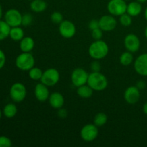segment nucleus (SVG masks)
Listing matches in <instances>:
<instances>
[{"label": "nucleus", "instance_id": "nucleus-7", "mask_svg": "<svg viewBox=\"0 0 147 147\" xmlns=\"http://www.w3.org/2000/svg\"><path fill=\"white\" fill-rule=\"evenodd\" d=\"M94 123H88L80 130V137L84 142H91L98 136V129Z\"/></svg>", "mask_w": 147, "mask_h": 147}, {"label": "nucleus", "instance_id": "nucleus-29", "mask_svg": "<svg viewBox=\"0 0 147 147\" xmlns=\"http://www.w3.org/2000/svg\"><path fill=\"white\" fill-rule=\"evenodd\" d=\"M50 19H51V21L53 23L57 24H60L64 20H63V14H62V13L59 12V11H54L50 16Z\"/></svg>", "mask_w": 147, "mask_h": 147}, {"label": "nucleus", "instance_id": "nucleus-1", "mask_svg": "<svg viewBox=\"0 0 147 147\" xmlns=\"http://www.w3.org/2000/svg\"><path fill=\"white\" fill-rule=\"evenodd\" d=\"M109 52V47L103 40H95L88 47V54L93 60H100L105 58Z\"/></svg>", "mask_w": 147, "mask_h": 147}, {"label": "nucleus", "instance_id": "nucleus-20", "mask_svg": "<svg viewBox=\"0 0 147 147\" xmlns=\"http://www.w3.org/2000/svg\"><path fill=\"white\" fill-rule=\"evenodd\" d=\"M94 90L88 84L83 85L80 87L77 88V94L79 97L82 98H89L93 96Z\"/></svg>", "mask_w": 147, "mask_h": 147}, {"label": "nucleus", "instance_id": "nucleus-32", "mask_svg": "<svg viewBox=\"0 0 147 147\" xmlns=\"http://www.w3.org/2000/svg\"><path fill=\"white\" fill-rule=\"evenodd\" d=\"M90 70L92 72H100L101 70V65L100 62L97 60H94L90 64Z\"/></svg>", "mask_w": 147, "mask_h": 147}, {"label": "nucleus", "instance_id": "nucleus-4", "mask_svg": "<svg viewBox=\"0 0 147 147\" xmlns=\"http://www.w3.org/2000/svg\"><path fill=\"white\" fill-rule=\"evenodd\" d=\"M9 96L11 100L15 103H21L27 96V88L22 83H14L9 89Z\"/></svg>", "mask_w": 147, "mask_h": 147}, {"label": "nucleus", "instance_id": "nucleus-10", "mask_svg": "<svg viewBox=\"0 0 147 147\" xmlns=\"http://www.w3.org/2000/svg\"><path fill=\"white\" fill-rule=\"evenodd\" d=\"M58 30L60 35L65 39L72 38L76 33V25L70 20H63L59 24Z\"/></svg>", "mask_w": 147, "mask_h": 147}, {"label": "nucleus", "instance_id": "nucleus-13", "mask_svg": "<svg viewBox=\"0 0 147 147\" xmlns=\"http://www.w3.org/2000/svg\"><path fill=\"white\" fill-rule=\"evenodd\" d=\"M123 44L128 51L134 53L139 51L141 46V41L136 34H129L125 37Z\"/></svg>", "mask_w": 147, "mask_h": 147}, {"label": "nucleus", "instance_id": "nucleus-34", "mask_svg": "<svg viewBox=\"0 0 147 147\" xmlns=\"http://www.w3.org/2000/svg\"><path fill=\"white\" fill-rule=\"evenodd\" d=\"M57 116H58L59 118L60 119H65L67 116V114H68V112L65 109H64L63 107L60 108V109H57Z\"/></svg>", "mask_w": 147, "mask_h": 147}, {"label": "nucleus", "instance_id": "nucleus-3", "mask_svg": "<svg viewBox=\"0 0 147 147\" xmlns=\"http://www.w3.org/2000/svg\"><path fill=\"white\" fill-rule=\"evenodd\" d=\"M16 67L22 71H29L31 68L34 67L35 59L31 53H20L15 60Z\"/></svg>", "mask_w": 147, "mask_h": 147}, {"label": "nucleus", "instance_id": "nucleus-14", "mask_svg": "<svg viewBox=\"0 0 147 147\" xmlns=\"http://www.w3.org/2000/svg\"><path fill=\"white\" fill-rule=\"evenodd\" d=\"M100 28L103 32H111L115 30L117 26V21L114 16L103 15L98 20Z\"/></svg>", "mask_w": 147, "mask_h": 147}, {"label": "nucleus", "instance_id": "nucleus-24", "mask_svg": "<svg viewBox=\"0 0 147 147\" xmlns=\"http://www.w3.org/2000/svg\"><path fill=\"white\" fill-rule=\"evenodd\" d=\"M10 30L11 27L4 20H0V41H3L9 37Z\"/></svg>", "mask_w": 147, "mask_h": 147}, {"label": "nucleus", "instance_id": "nucleus-43", "mask_svg": "<svg viewBox=\"0 0 147 147\" xmlns=\"http://www.w3.org/2000/svg\"><path fill=\"white\" fill-rule=\"evenodd\" d=\"M125 1H131V0H125Z\"/></svg>", "mask_w": 147, "mask_h": 147}, {"label": "nucleus", "instance_id": "nucleus-5", "mask_svg": "<svg viewBox=\"0 0 147 147\" xmlns=\"http://www.w3.org/2000/svg\"><path fill=\"white\" fill-rule=\"evenodd\" d=\"M60 75L58 70L52 67L47 69L43 72L40 82L48 87H53L57 84L60 80Z\"/></svg>", "mask_w": 147, "mask_h": 147}, {"label": "nucleus", "instance_id": "nucleus-16", "mask_svg": "<svg viewBox=\"0 0 147 147\" xmlns=\"http://www.w3.org/2000/svg\"><path fill=\"white\" fill-rule=\"evenodd\" d=\"M49 104L55 109H59L63 107L65 104V98L63 94L59 92H54L50 95L48 98Z\"/></svg>", "mask_w": 147, "mask_h": 147}, {"label": "nucleus", "instance_id": "nucleus-15", "mask_svg": "<svg viewBox=\"0 0 147 147\" xmlns=\"http://www.w3.org/2000/svg\"><path fill=\"white\" fill-rule=\"evenodd\" d=\"M34 93L36 99L40 102H45L48 100L49 96L50 95L48 86H45L41 82L35 86Z\"/></svg>", "mask_w": 147, "mask_h": 147}, {"label": "nucleus", "instance_id": "nucleus-28", "mask_svg": "<svg viewBox=\"0 0 147 147\" xmlns=\"http://www.w3.org/2000/svg\"><path fill=\"white\" fill-rule=\"evenodd\" d=\"M33 22V16L30 13H25L22 15V25L24 27H28L31 25Z\"/></svg>", "mask_w": 147, "mask_h": 147}, {"label": "nucleus", "instance_id": "nucleus-19", "mask_svg": "<svg viewBox=\"0 0 147 147\" xmlns=\"http://www.w3.org/2000/svg\"><path fill=\"white\" fill-rule=\"evenodd\" d=\"M47 4L45 0H32L30 3V9L35 13H41L46 10Z\"/></svg>", "mask_w": 147, "mask_h": 147}, {"label": "nucleus", "instance_id": "nucleus-31", "mask_svg": "<svg viewBox=\"0 0 147 147\" xmlns=\"http://www.w3.org/2000/svg\"><path fill=\"white\" fill-rule=\"evenodd\" d=\"M12 145V142L9 137L0 136V147H10Z\"/></svg>", "mask_w": 147, "mask_h": 147}, {"label": "nucleus", "instance_id": "nucleus-37", "mask_svg": "<svg viewBox=\"0 0 147 147\" xmlns=\"http://www.w3.org/2000/svg\"><path fill=\"white\" fill-rule=\"evenodd\" d=\"M143 112L144 113V114L147 115V102L143 106Z\"/></svg>", "mask_w": 147, "mask_h": 147}, {"label": "nucleus", "instance_id": "nucleus-38", "mask_svg": "<svg viewBox=\"0 0 147 147\" xmlns=\"http://www.w3.org/2000/svg\"><path fill=\"white\" fill-rule=\"evenodd\" d=\"M3 16V10H2V7H1V4H0V20H1Z\"/></svg>", "mask_w": 147, "mask_h": 147}, {"label": "nucleus", "instance_id": "nucleus-2", "mask_svg": "<svg viewBox=\"0 0 147 147\" xmlns=\"http://www.w3.org/2000/svg\"><path fill=\"white\" fill-rule=\"evenodd\" d=\"M87 84L94 91H103L109 85V80L106 76L100 72H92L89 74Z\"/></svg>", "mask_w": 147, "mask_h": 147}, {"label": "nucleus", "instance_id": "nucleus-12", "mask_svg": "<svg viewBox=\"0 0 147 147\" xmlns=\"http://www.w3.org/2000/svg\"><path fill=\"white\" fill-rule=\"evenodd\" d=\"M140 90L136 86H131L128 87L123 94L125 101L131 105H134L137 103L140 99Z\"/></svg>", "mask_w": 147, "mask_h": 147}, {"label": "nucleus", "instance_id": "nucleus-39", "mask_svg": "<svg viewBox=\"0 0 147 147\" xmlns=\"http://www.w3.org/2000/svg\"><path fill=\"white\" fill-rule=\"evenodd\" d=\"M144 18L147 21V7H146V9H145L144 10Z\"/></svg>", "mask_w": 147, "mask_h": 147}, {"label": "nucleus", "instance_id": "nucleus-42", "mask_svg": "<svg viewBox=\"0 0 147 147\" xmlns=\"http://www.w3.org/2000/svg\"><path fill=\"white\" fill-rule=\"evenodd\" d=\"M2 114H3V112L1 111V110L0 109V120H1V117H2Z\"/></svg>", "mask_w": 147, "mask_h": 147}, {"label": "nucleus", "instance_id": "nucleus-25", "mask_svg": "<svg viewBox=\"0 0 147 147\" xmlns=\"http://www.w3.org/2000/svg\"><path fill=\"white\" fill-rule=\"evenodd\" d=\"M108 121V116L107 115L103 112L98 113L95 116L94 119H93V123L98 127H101L103 126Z\"/></svg>", "mask_w": 147, "mask_h": 147}, {"label": "nucleus", "instance_id": "nucleus-11", "mask_svg": "<svg viewBox=\"0 0 147 147\" xmlns=\"http://www.w3.org/2000/svg\"><path fill=\"white\" fill-rule=\"evenodd\" d=\"M134 68L138 75L147 77V53L140 55L134 61Z\"/></svg>", "mask_w": 147, "mask_h": 147}, {"label": "nucleus", "instance_id": "nucleus-17", "mask_svg": "<svg viewBox=\"0 0 147 147\" xmlns=\"http://www.w3.org/2000/svg\"><path fill=\"white\" fill-rule=\"evenodd\" d=\"M34 47V40L31 37H24L20 41V49L23 53H31Z\"/></svg>", "mask_w": 147, "mask_h": 147}, {"label": "nucleus", "instance_id": "nucleus-27", "mask_svg": "<svg viewBox=\"0 0 147 147\" xmlns=\"http://www.w3.org/2000/svg\"><path fill=\"white\" fill-rule=\"evenodd\" d=\"M119 22L123 27H128L131 25L132 17L129 15L128 13H124L119 17Z\"/></svg>", "mask_w": 147, "mask_h": 147}, {"label": "nucleus", "instance_id": "nucleus-26", "mask_svg": "<svg viewBox=\"0 0 147 147\" xmlns=\"http://www.w3.org/2000/svg\"><path fill=\"white\" fill-rule=\"evenodd\" d=\"M43 71L37 67H33L28 71L29 77L33 80H40L42 76Z\"/></svg>", "mask_w": 147, "mask_h": 147}, {"label": "nucleus", "instance_id": "nucleus-21", "mask_svg": "<svg viewBox=\"0 0 147 147\" xmlns=\"http://www.w3.org/2000/svg\"><path fill=\"white\" fill-rule=\"evenodd\" d=\"M3 115L7 119L14 117L17 113V107L14 103H9L5 105L3 109Z\"/></svg>", "mask_w": 147, "mask_h": 147}, {"label": "nucleus", "instance_id": "nucleus-8", "mask_svg": "<svg viewBox=\"0 0 147 147\" xmlns=\"http://www.w3.org/2000/svg\"><path fill=\"white\" fill-rule=\"evenodd\" d=\"M89 73L86 70L81 67L76 68L71 73L70 79L72 84L76 88L80 87L83 85L87 84Z\"/></svg>", "mask_w": 147, "mask_h": 147}, {"label": "nucleus", "instance_id": "nucleus-22", "mask_svg": "<svg viewBox=\"0 0 147 147\" xmlns=\"http://www.w3.org/2000/svg\"><path fill=\"white\" fill-rule=\"evenodd\" d=\"M24 37V30H23L22 27H20V26L11 27L9 32V37L11 40L16 42H20Z\"/></svg>", "mask_w": 147, "mask_h": 147}, {"label": "nucleus", "instance_id": "nucleus-41", "mask_svg": "<svg viewBox=\"0 0 147 147\" xmlns=\"http://www.w3.org/2000/svg\"><path fill=\"white\" fill-rule=\"evenodd\" d=\"M144 35H145V37H146L147 40V26L146 27V28H145V30H144Z\"/></svg>", "mask_w": 147, "mask_h": 147}, {"label": "nucleus", "instance_id": "nucleus-40", "mask_svg": "<svg viewBox=\"0 0 147 147\" xmlns=\"http://www.w3.org/2000/svg\"><path fill=\"white\" fill-rule=\"evenodd\" d=\"M136 1H139V3H141V4H143V3H145L146 2L147 0H136Z\"/></svg>", "mask_w": 147, "mask_h": 147}, {"label": "nucleus", "instance_id": "nucleus-35", "mask_svg": "<svg viewBox=\"0 0 147 147\" xmlns=\"http://www.w3.org/2000/svg\"><path fill=\"white\" fill-rule=\"evenodd\" d=\"M6 63V55L2 50L0 49V70L4 67Z\"/></svg>", "mask_w": 147, "mask_h": 147}, {"label": "nucleus", "instance_id": "nucleus-6", "mask_svg": "<svg viewBox=\"0 0 147 147\" xmlns=\"http://www.w3.org/2000/svg\"><path fill=\"white\" fill-rule=\"evenodd\" d=\"M109 14L114 17H120L126 12L127 4L125 0H110L107 4Z\"/></svg>", "mask_w": 147, "mask_h": 147}, {"label": "nucleus", "instance_id": "nucleus-9", "mask_svg": "<svg viewBox=\"0 0 147 147\" xmlns=\"http://www.w3.org/2000/svg\"><path fill=\"white\" fill-rule=\"evenodd\" d=\"M22 14L16 9H10L4 14V21L11 27L22 25Z\"/></svg>", "mask_w": 147, "mask_h": 147}, {"label": "nucleus", "instance_id": "nucleus-44", "mask_svg": "<svg viewBox=\"0 0 147 147\" xmlns=\"http://www.w3.org/2000/svg\"><path fill=\"white\" fill-rule=\"evenodd\" d=\"M28 1H32V0H28Z\"/></svg>", "mask_w": 147, "mask_h": 147}, {"label": "nucleus", "instance_id": "nucleus-33", "mask_svg": "<svg viewBox=\"0 0 147 147\" xmlns=\"http://www.w3.org/2000/svg\"><path fill=\"white\" fill-rule=\"evenodd\" d=\"M100 27L99 26V21L98 20H96V19H93V20H91L90 21L88 24V28L90 29V30H95V29H97Z\"/></svg>", "mask_w": 147, "mask_h": 147}, {"label": "nucleus", "instance_id": "nucleus-18", "mask_svg": "<svg viewBox=\"0 0 147 147\" xmlns=\"http://www.w3.org/2000/svg\"><path fill=\"white\" fill-rule=\"evenodd\" d=\"M142 5L141 3L137 1H133L127 4V9L126 13L131 16L132 17H137L142 13Z\"/></svg>", "mask_w": 147, "mask_h": 147}, {"label": "nucleus", "instance_id": "nucleus-23", "mask_svg": "<svg viewBox=\"0 0 147 147\" xmlns=\"http://www.w3.org/2000/svg\"><path fill=\"white\" fill-rule=\"evenodd\" d=\"M120 63L123 66H129L134 63L133 53L129 51L123 52L119 57Z\"/></svg>", "mask_w": 147, "mask_h": 147}, {"label": "nucleus", "instance_id": "nucleus-30", "mask_svg": "<svg viewBox=\"0 0 147 147\" xmlns=\"http://www.w3.org/2000/svg\"><path fill=\"white\" fill-rule=\"evenodd\" d=\"M91 35L92 37L95 40H102V37H103V31L100 27H98V28L91 30Z\"/></svg>", "mask_w": 147, "mask_h": 147}, {"label": "nucleus", "instance_id": "nucleus-36", "mask_svg": "<svg viewBox=\"0 0 147 147\" xmlns=\"http://www.w3.org/2000/svg\"><path fill=\"white\" fill-rule=\"evenodd\" d=\"M146 82L144 81V80H139V81H137L136 85V87H137L140 90L144 89L145 88H146Z\"/></svg>", "mask_w": 147, "mask_h": 147}]
</instances>
